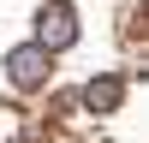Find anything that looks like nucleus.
<instances>
[{"instance_id": "2", "label": "nucleus", "mask_w": 149, "mask_h": 143, "mask_svg": "<svg viewBox=\"0 0 149 143\" xmlns=\"http://www.w3.org/2000/svg\"><path fill=\"white\" fill-rule=\"evenodd\" d=\"M72 36H78V30H72V6H66V0H54V6L42 12V42H36V48L48 54V48H66Z\"/></svg>"}, {"instance_id": "1", "label": "nucleus", "mask_w": 149, "mask_h": 143, "mask_svg": "<svg viewBox=\"0 0 149 143\" xmlns=\"http://www.w3.org/2000/svg\"><path fill=\"white\" fill-rule=\"evenodd\" d=\"M42 66H48V54H42L36 42L6 54V72H12V83H18V90H36V83H42Z\"/></svg>"}, {"instance_id": "3", "label": "nucleus", "mask_w": 149, "mask_h": 143, "mask_svg": "<svg viewBox=\"0 0 149 143\" xmlns=\"http://www.w3.org/2000/svg\"><path fill=\"white\" fill-rule=\"evenodd\" d=\"M84 101H90V107H113V101H119V78H102V83H90V90H84Z\"/></svg>"}]
</instances>
